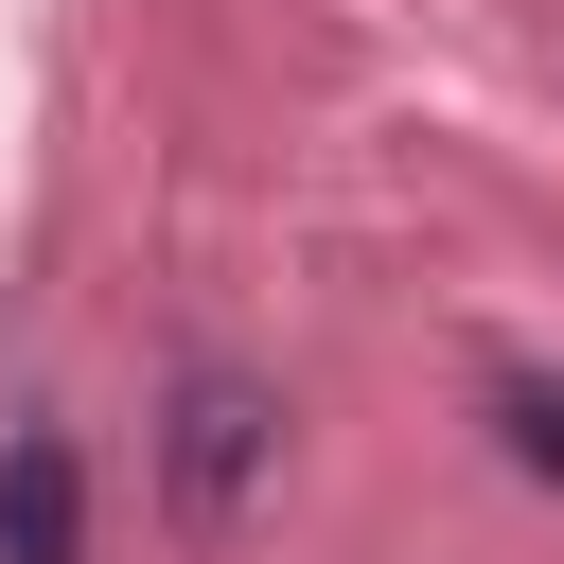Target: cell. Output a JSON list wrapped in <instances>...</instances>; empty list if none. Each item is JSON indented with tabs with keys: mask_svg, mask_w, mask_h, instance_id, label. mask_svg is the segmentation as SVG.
<instances>
[{
	"mask_svg": "<svg viewBox=\"0 0 564 564\" xmlns=\"http://www.w3.org/2000/svg\"><path fill=\"white\" fill-rule=\"evenodd\" d=\"M159 458H176V511H194V529H229V511H247V476L282 458V388H264V370H229V352H194V370H176Z\"/></svg>",
	"mask_w": 564,
	"mask_h": 564,
	"instance_id": "cell-1",
	"label": "cell"
},
{
	"mask_svg": "<svg viewBox=\"0 0 564 564\" xmlns=\"http://www.w3.org/2000/svg\"><path fill=\"white\" fill-rule=\"evenodd\" d=\"M0 564H88V458L53 423L0 441Z\"/></svg>",
	"mask_w": 564,
	"mask_h": 564,
	"instance_id": "cell-2",
	"label": "cell"
},
{
	"mask_svg": "<svg viewBox=\"0 0 564 564\" xmlns=\"http://www.w3.org/2000/svg\"><path fill=\"white\" fill-rule=\"evenodd\" d=\"M494 441H511L529 476H564V388H546V370H494Z\"/></svg>",
	"mask_w": 564,
	"mask_h": 564,
	"instance_id": "cell-3",
	"label": "cell"
}]
</instances>
